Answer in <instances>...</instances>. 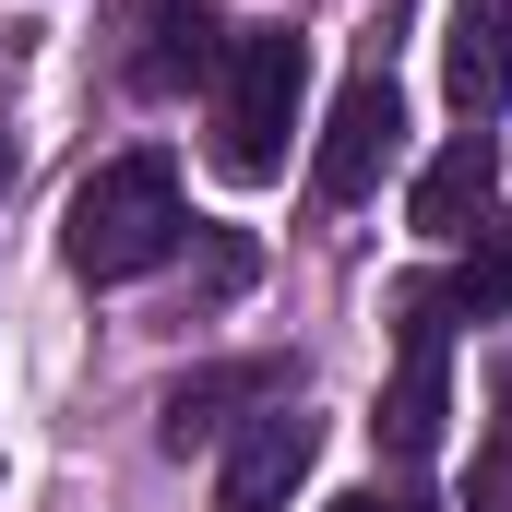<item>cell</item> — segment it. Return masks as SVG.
I'll return each mask as SVG.
<instances>
[{
	"mask_svg": "<svg viewBox=\"0 0 512 512\" xmlns=\"http://www.w3.org/2000/svg\"><path fill=\"white\" fill-rule=\"evenodd\" d=\"M179 239H191V203H179V167L167 155H108L72 191V215H60V262L84 286H131V274H155Z\"/></svg>",
	"mask_w": 512,
	"mask_h": 512,
	"instance_id": "cell-1",
	"label": "cell"
},
{
	"mask_svg": "<svg viewBox=\"0 0 512 512\" xmlns=\"http://www.w3.org/2000/svg\"><path fill=\"white\" fill-rule=\"evenodd\" d=\"M298 96H310V36H286V24L227 36V72H215V167L227 179H274L286 167V131H298Z\"/></svg>",
	"mask_w": 512,
	"mask_h": 512,
	"instance_id": "cell-2",
	"label": "cell"
},
{
	"mask_svg": "<svg viewBox=\"0 0 512 512\" xmlns=\"http://www.w3.org/2000/svg\"><path fill=\"white\" fill-rule=\"evenodd\" d=\"M441 417H453V310H441V286H405L393 298V393L370 429H382L393 465H429Z\"/></svg>",
	"mask_w": 512,
	"mask_h": 512,
	"instance_id": "cell-3",
	"label": "cell"
},
{
	"mask_svg": "<svg viewBox=\"0 0 512 512\" xmlns=\"http://www.w3.org/2000/svg\"><path fill=\"white\" fill-rule=\"evenodd\" d=\"M393 155H405V96H393V72L370 60V72H346V96H334V120H322L310 191H322V203H370Z\"/></svg>",
	"mask_w": 512,
	"mask_h": 512,
	"instance_id": "cell-4",
	"label": "cell"
},
{
	"mask_svg": "<svg viewBox=\"0 0 512 512\" xmlns=\"http://www.w3.org/2000/svg\"><path fill=\"white\" fill-rule=\"evenodd\" d=\"M310 465H322V417H298V405H262L251 429L227 441V477H215V512H286Z\"/></svg>",
	"mask_w": 512,
	"mask_h": 512,
	"instance_id": "cell-5",
	"label": "cell"
},
{
	"mask_svg": "<svg viewBox=\"0 0 512 512\" xmlns=\"http://www.w3.org/2000/svg\"><path fill=\"white\" fill-rule=\"evenodd\" d=\"M441 96L465 120H489L512 96V0H453V24H441Z\"/></svg>",
	"mask_w": 512,
	"mask_h": 512,
	"instance_id": "cell-6",
	"label": "cell"
},
{
	"mask_svg": "<svg viewBox=\"0 0 512 512\" xmlns=\"http://www.w3.org/2000/svg\"><path fill=\"white\" fill-rule=\"evenodd\" d=\"M239 405H286V382H274L262 358H239V370H191V382H167V405H155V441H167V453H203V441L239 429Z\"/></svg>",
	"mask_w": 512,
	"mask_h": 512,
	"instance_id": "cell-7",
	"label": "cell"
},
{
	"mask_svg": "<svg viewBox=\"0 0 512 512\" xmlns=\"http://www.w3.org/2000/svg\"><path fill=\"white\" fill-rule=\"evenodd\" d=\"M227 72V24L203 0H155L143 12V48H131V84L143 96H179V84H215Z\"/></svg>",
	"mask_w": 512,
	"mask_h": 512,
	"instance_id": "cell-8",
	"label": "cell"
},
{
	"mask_svg": "<svg viewBox=\"0 0 512 512\" xmlns=\"http://www.w3.org/2000/svg\"><path fill=\"white\" fill-rule=\"evenodd\" d=\"M489 203H501V155H489V131H453V143L417 167V203H405V215H417V239H465Z\"/></svg>",
	"mask_w": 512,
	"mask_h": 512,
	"instance_id": "cell-9",
	"label": "cell"
},
{
	"mask_svg": "<svg viewBox=\"0 0 512 512\" xmlns=\"http://www.w3.org/2000/svg\"><path fill=\"white\" fill-rule=\"evenodd\" d=\"M441 310H453V322H501L512 310V215L477 227V251H465V274L441 286Z\"/></svg>",
	"mask_w": 512,
	"mask_h": 512,
	"instance_id": "cell-10",
	"label": "cell"
},
{
	"mask_svg": "<svg viewBox=\"0 0 512 512\" xmlns=\"http://www.w3.org/2000/svg\"><path fill=\"white\" fill-rule=\"evenodd\" d=\"M465 512H512V453H501V441L477 453V477H465Z\"/></svg>",
	"mask_w": 512,
	"mask_h": 512,
	"instance_id": "cell-11",
	"label": "cell"
},
{
	"mask_svg": "<svg viewBox=\"0 0 512 512\" xmlns=\"http://www.w3.org/2000/svg\"><path fill=\"white\" fill-rule=\"evenodd\" d=\"M334 512H441V501H417V489H393V501H382V489H358V501H334Z\"/></svg>",
	"mask_w": 512,
	"mask_h": 512,
	"instance_id": "cell-12",
	"label": "cell"
},
{
	"mask_svg": "<svg viewBox=\"0 0 512 512\" xmlns=\"http://www.w3.org/2000/svg\"><path fill=\"white\" fill-rule=\"evenodd\" d=\"M489 417H501V453H512V358L489 370Z\"/></svg>",
	"mask_w": 512,
	"mask_h": 512,
	"instance_id": "cell-13",
	"label": "cell"
},
{
	"mask_svg": "<svg viewBox=\"0 0 512 512\" xmlns=\"http://www.w3.org/2000/svg\"><path fill=\"white\" fill-rule=\"evenodd\" d=\"M0 179H12V143H0Z\"/></svg>",
	"mask_w": 512,
	"mask_h": 512,
	"instance_id": "cell-14",
	"label": "cell"
}]
</instances>
